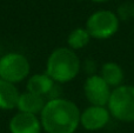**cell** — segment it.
I'll list each match as a JSON object with an SVG mask.
<instances>
[{
	"label": "cell",
	"mask_w": 134,
	"mask_h": 133,
	"mask_svg": "<svg viewBox=\"0 0 134 133\" xmlns=\"http://www.w3.org/2000/svg\"><path fill=\"white\" fill-rule=\"evenodd\" d=\"M46 101L47 100H45L44 97L37 96V94H33L31 92L26 91L24 93H20L16 108H18L19 112L38 115L44 110Z\"/></svg>",
	"instance_id": "9"
},
{
	"label": "cell",
	"mask_w": 134,
	"mask_h": 133,
	"mask_svg": "<svg viewBox=\"0 0 134 133\" xmlns=\"http://www.w3.org/2000/svg\"><path fill=\"white\" fill-rule=\"evenodd\" d=\"M92 1H94V2H106V1H108V0H92Z\"/></svg>",
	"instance_id": "16"
},
{
	"label": "cell",
	"mask_w": 134,
	"mask_h": 133,
	"mask_svg": "<svg viewBox=\"0 0 134 133\" xmlns=\"http://www.w3.org/2000/svg\"><path fill=\"white\" fill-rule=\"evenodd\" d=\"M8 129L11 133H40L42 126L38 115L18 112L11 118Z\"/></svg>",
	"instance_id": "8"
},
{
	"label": "cell",
	"mask_w": 134,
	"mask_h": 133,
	"mask_svg": "<svg viewBox=\"0 0 134 133\" xmlns=\"http://www.w3.org/2000/svg\"><path fill=\"white\" fill-rule=\"evenodd\" d=\"M80 114L75 103L58 98L46 101L40 121L46 133H74L80 125Z\"/></svg>",
	"instance_id": "1"
},
{
	"label": "cell",
	"mask_w": 134,
	"mask_h": 133,
	"mask_svg": "<svg viewBox=\"0 0 134 133\" xmlns=\"http://www.w3.org/2000/svg\"><path fill=\"white\" fill-rule=\"evenodd\" d=\"M111 119L107 106L91 105L81 112L80 125L87 131H99L104 129Z\"/></svg>",
	"instance_id": "7"
},
{
	"label": "cell",
	"mask_w": 134,
	"mask_h": 133,
	"mask_svg": "<svg viewBox=\"0 0 134 133\" xmlns=\"http://www.w3.org/2000/svg\"><path fill=\"white\" fill-rule=\"evenodd\" d=\"M30 61L24 54L7 53L0 58V79L12 84L23 81L30 74Z\"/></svg>",
	"instance_id": "5"
},
{
	"label": "cell",
	"mask_w": 134,
	"mask_h": 133,
	"mask_svg": "<svg viewBox=\"0 0 134 133\" xmlns=\"http://www.w3.org/2000/svg\"><path fill=\"white\" fill-rule=\"evenodd\" d=\"M90 40H91V35L86 28L76 27L67 37V45H68V47L71 49L76 51V49H81L87 46Z\"/></svg>",
	"instance_id": "13"
},
{
	"label": "cell",
	"mask_w": 134,
	"mask_h": 133,
	"mask_svg": "<svg viewBox=\"0 0 134 133\" xmlns=\"http://www.w3.org/2000/svg\"><path fill=\"white\" fill-rule=\"evenodd\" d=\"M54 84L55 81L46 73H37L28 78L26 87H27V91L31 93L46 98Z\"/></svg>",
	"instance_id": "10"
},
{
	"label": "cell",
	"mask_w": 134,
	"mask_h": 133,
	"mask_svg": "<svg viewBox=\"0 0 134 133\" xmlns=\"http://www.w3.org/2000/svg\"><path fill=\"white\" fill-rule=\"evenodd\" d=\"M83 71L88 74V77L97 74V73H95L97 72V63H95L94 60H92V59L85 60V63H83Z\"/></svg>",
	"instance_id": "15"
},
{
	"label": "cell",
	"mask_w": 134,
	"mask_h": 133,
	"mask_svg": "<svg viewBox=\"0 0 134 133\" xmlns=\"http://www.w3.org/2000/svg\"><path fill=\"white\" fill-rule=\"evenodd\" d=\"M100 77L107 82V85L111 88H116V87L124 85L122 82L125 79V72L119 64L114 63V61H108L101 66Z\"/></svg>",
	"instance_id": "11"
},
{
	"label": "cell",
	"mask_w": 134,
	"mask_h": 133,
	"mask_svg": "<svg viewBox=\"0 0 134 133\" xmlns=\"http://www.w3.org/2000/svg\"><path fill=\"white\" fill-rule=\"evenodd\" d=\"M120 20L116 13L108 9H100L88 16L86 21V30L91 38L105 40L112 38L119 30Z\"/></svg>",
	"instance_id": "4"
},
{
	"label": "cell",
	"mask_w": 134,
	"mask_h": 133,
	"mask_svg": "<svg viewBox=\"0 0 134 133\" xmlns=\"http://www.w3.org/2000/svg\"><path fill=\"white\" fill-rule=\"evenodd\" d=\"M116 15L120 21H128L134 18V2L125 1L118 7Z\"/></svg>",
	"instance_id": "14"
},
{
	"label": "cell",
	"mask_w": 134,
	"mask_h": 133,
	"mask_svg": "<svg viewBox=\"0 0 134 133\" xmlns=\"http://www.w3.org/2000/svg\"><path fill=\"white\" fill-rule=\"evenodd\" d=\"M111 117L119 121L134 123V86L121 85L112 90L108 104Z\"/></svg>",
	"instance_id": "3"
},
{
	"label": "cell",
	"mask_w": 134,
	"mask_h": 133,
	"mask_svg": "<svg viewBox=\"0 0 134 133\" xmlns=\"http://www.w3.org/2000/svg\"><path fill=\"white\" fill-rule=\"evenodd\" d=\"M83 93L91 105L107 106L112 88L100 77V74H94L86 78L83 84Z\"/></svg>",
	"instance_id": "6"
},
{
	"label": "cell",
	"mask_w": 134,
	"mask_h": 133,
	"mask_svg": "<svg viewBox=\"0 0 134 133\" xmlns=\"http://www.w3.org/2000/svg\"><path fill=\"white\" fill-rule=\"evenodd\" d=\"M20 93L15 84L0 79V110L16 108Z\"/></svg>",
	"instance_id": "12"
},
{
	"label": "cell",
	"mask_w": 134,
	"mask_h": 133,
	"mask_svg": "<svg viewBox=\"0 0 134 133\" xmlns=\"http://www.w3.org/2000/svg\"><path fill=\"white\" fill-rule=\"evenodd\" d=\"M81 70V63L76 53L69 47L55 48L46 61V74L57 84L73 80Z\"/></svg>",
	"instance_id": "2"
}]
</instances>
